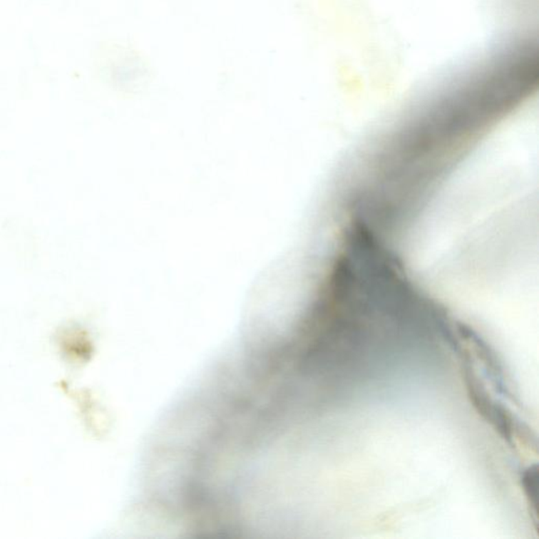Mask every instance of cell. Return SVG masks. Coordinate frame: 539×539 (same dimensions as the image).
Here are the masks:
<instances>
[{"label":"cell","mask_w":539,"mask_h":539,"mask_svg":"<svg viewBox=\"0 0 539 539\" xmlns=\"http://www.w3.org/2000/svg\"><path fill=\"white\" fill-rule=\"evenodd\" d=\"M521 486L527 497L528 503L531 505L534 520L538 523V466H531L523 470L521 474Z\"/></svg>","instance_id":"6da1fadb"}]
</instances>
